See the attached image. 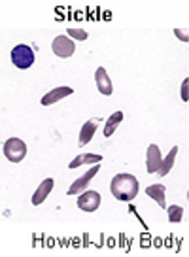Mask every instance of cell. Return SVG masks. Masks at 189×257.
<instances>
[{
	"label": "cell",
	"mask_w": 189,
	"mask_h": 257,
	"mask_svg": "<svg viewBox=\"0 0 189 257\" xmlns=\"http://www.w3.org/2000/svg\"><path fill=\"white\" fill-rule=\"evenodd\" d=\"M4 155L12 163H21L27 155V146L19 138H8L6 144H4Z\"/></svg>",
	"instance_id": "3957f363"
},
{
	"label": "cell",
	"mask_w": 189,
	"mask_h": 257,
	"mask_svg": "<svg viewBox=\"0 0 189 257\" xmlns=\"http://www.w3.org/2000/svg\"><path fill=\"white\" fill-rule=\"evenodd\" d=\"M176 155H178V146H174L172 150L168 152V155H166V159L161 161V167H159V170H157L159 176H166V174L170 172V169H172V165H174V159H176Z\"/></svg>",
	"instance_id": "9a60e30c"
},
{
	"label": "cell",
	"mask_w": 189,
	"mask_h": 257,
	"mask_svg": "<svg viewBox=\"0 0 189 257\" xmlns=\"http://www.w3.org/2000/svg\"><path fill=\"white\" fill-rule=\"evenodd\" d=\"M165 191H166V187H165V185H161V184H153V185H150V187L146 189V193H148V197H151L153 201H157V204H159V206H161L163 210L166 208Z\"/></svg>",
	"instance_id": "7c38bea8"
},
{
	"label": "cell",
	"mask_w": 189,
	"mask_h": 257,
	"mask_svg": "<svg viewBox=\"0 0 189 257\" xmlns=\"http://www.w3.org/2000/svg\"><path fill=\"white\" fill-rule=\"evenodd\" d=\"M121 121H123V112H114L106 119V128H104V137L108 138V137H112L116 131H118V127L121 125Z\"/></svg>",
	"instance_id": "4fadbf2b"
},
{
	"label": "cell",
	"mask_w": 189,
	"mask_h": 257,
	"mask_svg": "<svg viewBox=\"0 0 189 257\" xmlns=\"http://www.w3.org/2000/svg\"><path fill=\"white\" fill-rule=\"evenodd\" d=\"M166 210V214H168V219L172 221V223H180L181 217H183V210L181 206H168Z\"/></svg>",
	"instance_id": "2e32d148"
},
{
	"label": "cell",
	"mask_w": 189,
	"mask_h": 257,
	"mask_svg": "<svg viewBox=\"0 0 189 257\" xmlns=\"http://www.w3.org/2000/svg\"><path fill=\"white\" fill-rule=\"evenodd\" d=\"M99 165H101V163H97V165H94L93 169L87 170L85 174H83V176L79 178V180H76V182H74V184L70 185V189H68L66 193H68V195H76V193H79V191H83V189H87V185H89V182L93 180L94 174H97V172H99V169H101Z\"/></svg>",
	"instance_id": "52a82bcc"
},
{
	"label": "cell",
	"mask_w": 189,
	"mask_h": 257,
	"mask_svg": "<svg viewBox=\"0 0 189 257\" xmlns=\"http://www.w3.org/2000/svg\"><path fill=\"white\" fill-rule=\"evenodd\" d=\"M112 195L118 201H133L134 197L138 195V180L133 174H118L114 176L110 184Z\"/></svg>",
	"instance_id": "6da1fadb"
},
{
	"label": "cell",
	"mask_w": 189,
	"mask_h": 257,
	"mask_svg": "<svg viewBox=\"0 0 189 257\" xmlns=\"http://www.w3.org/2000/svg\"><path fill=\"white\" fill-rule=\"evenodd\" d=\"M174 32H176V36H180V40H181V42H187V40H189L187 34H185V32H181L180 29H176Z\"/></svg>",
	"instance_id": "ac0fdd59"
},
{
	"label": "cell",
	"mask_w": 189,
	"mask_h": 257,
	"mask_svg": "<svg viewBox=\"0 0 189 257\" xmlns=\"http://www.w3.org/2000/svg\"><path fill=\"white\" fill-rule=\"evenodd\" d=\"M12 63L16 64L17 68H21V70L31 68L34 64V51H32V48L25 46V44L16 46L12 49Z\"/></svg>",
	"instance_id": "7a4b0ae2"
},
{
	"label": "cell",
	"mask_w": 189,
	"mask_h": 257,
	"mask_svg": "<svg viewBox=\"0 0 189 257\" xmlns=\"http://www.w3.org/2000/svg\"><path fill=\"white\" fill-rule=\"evenodd\" d=\"M187 83H189V80L183 81V95H181L183 96V100H187Z\"/></svg>",
	"instance_id": "d6986e66"
},
{
	"label": "cell",
	"mask_w": 189,
	"mask_h": 257,
	"mask_svg": "<svg viewBox=\"0 0 189 257\" xmlns=\"http://www.w3.org/2000/svg\"><path fill=\"white\" fill-rule=\"evenodd\" d=\"M51 49H53V53L57 57H61V59H68L72 57V53L76 51V46H74V42L70 38H66V36H57L53 44H51Z\"/></svg>",
	"instance_id": "277c9868"
},
{
	"label": "cell",
	"mask_w": 189,
	"mask_h": 257,
	"mask_svg": "<svg viewBox=\"0 0 189 257\" xmlns=\"http://www.w3.org/2000/svg\"><path fill=\"white\" fill-rule=\"evenodd\" d=\"M94 81H97V87L99 91L103 93V95L110 96L114 87H112V81H110V76L106 74L104 68H97V72H94Z\"/></svg>",
	"instance_id": "9c48e42d"
},
{
	"label": "cell",
	"mask_w": 189,
	"mask_h": 257,
	"mask_svg": "<svg viewBox=\"0 0 189 257\" xmlns=\"http://www.w3.org/2000/svg\"><path fill=\"white\" fill-rule=\"evenodd\" d=\"M68 36H72V38H76V40H87V34L85 31H81V29H68Z\"/></svg>",
	"instance_id": "e0dca14e"
},
{
	"label": "cell",
	"mask_w": 189,
	"mask_h": 257,
	"mask_svg": "<svg viewBox=\"0 0 189 257\" xmlns=\"http://www.w3.org/2000/svg\"><path fill=\"white\" fill-rule=\"evenodd\" d=\"M51 189H53V180H51V178H47V180H44V182L38 185L36 193L32 195V204H34V206L42 204V202L47 199V195L51 193Z\"/></svg>",
	"instance_id": "30bf717a"
},
{
	"label": "cell",
	"mask_w": 189,
	"mask_h": 257,
	"mask_svg": "<svg viewBox=\"0 0 189 257\" xmlns=\"http://www.w3.org/2000/svg\"><path fill=\"white\" fill-rule=\"evenodd\" d=\"M94 131H97V121H85L81 133H79V146H85L91 142V138L94 137Z\"/></svg>",
	"instance_id": "5bb4252c"
},
{
	"label": "cell",
	"mask_w": 189,
	"mask_h": 257,
	"mask_svg": "<svg viewBox=\"0 0 189 257\" xmlns=\"http://www.w3.org/2000/svg\"><path fill=\"white\" fill-rule=\"evenodd\" d=\"M74 91H72V87H57L53 89V91H49V93H46V95L42 96V106H51L55 104V102H59L61 98H64V96L72 95Z\"/></svg>",
	"instance_id": "ba28073f"
},
{
	"label": "cell",
	"mask_w": 189,
	"mask_h": 257,
	"mask_svg": "<svg viewBox=\"0 0 189 257\" xmlns=\"http://www.w3.org/2000/svg\"><path fill=\"white\" fill-rule=\"evenodd\" d=\"M103 161V155H99V153H83V155H78L76 159H72L68 163V169H78L81 165H91V163H101Z\"/></svg>",
	"instance_id": "8fae6325"
},
{
	"label": "cell",
	"mask_w": 189,
	"mask_h": 257,
	"mask_svg": "<svg viewBox=\"0 0 189 257\" xmlns=\"http://www.w3.org/2000/svg\"><path fill=\"white\" fill-rule=\"evenodd\" d=\"M161 161H163V157H161L159 148L155 144H151L148 148V152H146V170L150 174H155L159 170V167H161Z\"/></svg>",
	"instance_id": "8992f818"
},
{
	"label": "cell",
	"mask_w": 189,
	"mask_h": 257,
	"mask_svg": "<svg viewBox=\"0 0 189 257\" xmlns=\"http://www.w3.org/2000/svg\"><path fill=\"white\" fill-rule=\"evenodd\" d=\"M101 206V195L97 191H85L78 197V208L83 212H94Z\"/></svg>",
	"instance_id": "5b68a950"
}]
</instances>
